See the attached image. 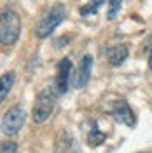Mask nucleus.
I'll use <instances>...</instances> for the list:
<instances>
[{
	"instance_id": "4",
	"label": "nucleus",
	"mask_w": 152,
	"mask_h": 153,
	"mask_svg": "<svg viewBox=\"0 0 152 153\" xmlns=\"http://www.w3.org/2000/svg\"><path fill=\"white\" fill-rule=\"evenodd\" d=\"M25 118H26V113L25 110L19 105L12 106L11 110H7L4 117H2V132L5 136H12L16 134L25 125Z\"/></svg>"
},
{
	"instance_id": "9",
	"label": "nucleus",
	"mask_w": 152,
	"mask_h": 153,
	"mask_svg": "<svg viewBox=\"0 0 152 153\" xmlns=\"http://www.w3.org/2000/svg\"><path fill=\"white\" fill-rule=\"evenodd\" d=\"M128 47L126 45H114V47L107 49V59L112 66H119L124 59L128 57Z\"/></svg>"
},
{
	"instance_id": "14",
	"label": "nucleus",
	"mask_w": 152,
	"mask_h": 153,
	"mask_svg": "<svg viewBox=\"0 0 152 153\" xmlns=\"http://www.w3.org/2000/svg\"><path fill=\"white\" fill-rule=\"evenodd\" d=\"M18 152V144L12 143V141H7V143H2V150L0 153H16Z\"/></svg>"
},
{
	"instance_id": "15",
	"label": "nucleus",
	"mask_w": 152,
	"mask_h": 153,
	"mask_svg": "<svg viewBox=\"0 0 152 153\" xmlns=\"http://www.w3.org/2000/svg\"><path fill=\"white\" fill-rule=\"evenodd\" d=\"M149 68L152 70V52H150V56H149Z\"/></svg>"
},
{
	"instance_id": "5",
	"label": "nucleus",
	"mask_w": 152,
	"mask_h": 153,
	"mask_svg": "<svg viewBox=\"0 0 152 153\" xmlns=\"http://www.w3.org/2000/svg\"><path fill=\"white\" fill-rule=\"evenodd\" d=\"M112 117L115 118V122L119 124H124L128 127H133L136 124V118H135L133 110L129 108V105L124 101V99H117L114 105H112V110H110Z\"/></svg>"
},
{
	"instance_id": "10",
	"label": "nucleus",
	"mask_w": 152,
	"mask_h": 153,
	"mask_svg": "<svg viewBox=\"0 0 152 153\" xmlns=\"http://www.w3.org/2000/svg\"><path fill=\"white\" fill-rule=\"evenodd\" d=\"M12 84H14V73H12V71L4 73L2 78H0V99H2V101L7 97V94H9Z\"/></svg>"
},
{
	"instance_id": "2",
	"label": "nucleus",
	"mask_w": 152,
	"mask_h": 153,
	"mask_svg": "<svg viewBox=\"0 0 152 153\" xmlns=\"http://www.w3.org/2000/svg\"><path fill=\"white\" fill-rule=\"evenodd\" d=\"M65 16H67L65 5H61V4L53 5V7L42 16V19L38 21V25L35 26V35H37L38 38L49 37V35L61 25V21L65 19Z\"/></svg>"
},
{
	"instance_id": "3",
	"label": "nucleus",
	"mask_w": 152,
	"mask_h": 153,
	"mask_svg": "<svg viewBox=\"0 0 152 153\" xmlns=\"http://www.w3.org/2000/svg\"><path fill=\"white\" fill-rule=\"evenodd\" d=\"M21 33V21L14 10H4L0 16V42L2 45H12Z\"/></svg>"
},
{
	"instance_id": "7",
	"label": "nucleus",
	"mask_w": 152,
	"mask_h": 153,
	"mask_svg": "<svg viewBox=\"0 0 152 153\" xmlns=\"http://www.w3.org/2000/svg\"><path fill=\"white\" fill-rule=\"evenodd\" d=\"M70 70H72V61L70 57H63L58 63V76H56V87L59 94H65L68 89V78H70Z\"/></svg>"
},
{
	"instance_id": "8",
	"label": "nucleus",
	"mask_w": 152,
	"mask_h": 153,
	"mask_svg": "<svg viewBox=\"0 0 152 153\" xmlns=\"http://www.w3.org/2000/svg\"><path fill=\"white\" fill-rule=\"evenodd\" d=\"M54 153H81L79 150V143L74 139V136L67 131L58 136L56 146H54Z\"/></svg>"
},
{
	"instance_id": "1",
	"label": "nucleus",
	"mask_w": 152,
	"mask_h": 153,
	"mask_svg": "<svg viewBox=\"0 0 152 153\" xmlns=\"http://www.w3.org/2000/svg\"><path fill=\"white\" fill-rule=\"evenodd\" d=\"M58 96H59V91H58L56 85L46 87L38 94L37 101L33 105V122L35 124H44L51 117L53 110H54V105H56Z\"/></svg>"
},
{
	"instance_id": "12",
	"label": "nucleus",
	"mask_w": 152,
	"mask_h": 153,
	"mask_svg": "<svg viewBox=\"0 0 152 153\" xmlns=\"http://www.w3.org/2000/svg\"><path fill=\"white\" fill-rule=\"evenodd\" d=\"M103 4V0H93V2H89L87 5H84L82 9H81V14L82 16H89V14H96L98 12V7Z\"/></svg>"
},
{
	"instance_id": "6",
	"label": "nucleus",
	"mask_w": 152,
	"mask_h": 153,
	"mask_svg": "<svg viewBox=\"0 0 152 153\" xmlns=\"http://www.w3.org/2000/svg\"><path fill=\"white\" fill-rule=\"evenodd\" d=\"M91 68H93V57H91V54H84L75 70V73H74L72 85L77 87V89L86 87V84L89 82V76H91Z\"/></svg>"
},
{
	"instance_id": "13",
	"label": "nucleus",
	"mask_w": 152,
	"mask_h": 153,
	"mask_svg": "<svg viewBox=\"0 0 152 153\" xmlns=\"http://www.w3.org/2000/svg\"><path fill=\"white\" fill-rule=\"evenodd\" d=\"M121 4L123 0H108V12H107V18L108 19H114L119 10H121Z\"/></svg>"
},
{
	"instance_id": "11",
	"label": "nucleus",
	"mask_w": 152,
	"mask_h": 153,
	"mask_svg": "<svg viewBox=\"0 0 152 153\" xmlns=\"http://www.w3.org/2000/svg\"><path fill=\"white\" fill-rule=\"evenodd\" d=\"M107 139V136H105V132H102L100 129H98V124L96 122H93V129H91V132H89V136H87V141H89V144L91 146H98V144H102Z\"/></svg>"
}]
</instances>
